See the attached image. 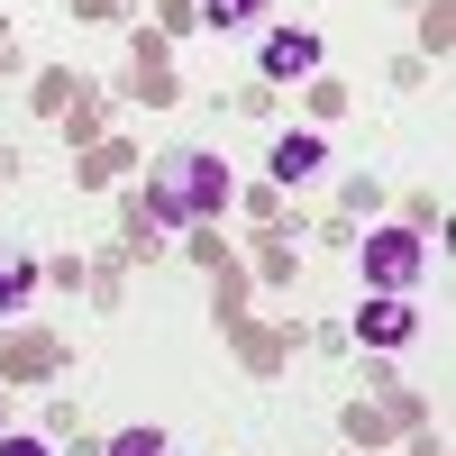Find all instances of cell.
<instances>
[{
    "label": "cell",
    "mask_w": 456,
    "mask_h": 456,
    "mask_svg": "<svg viewBox=\"0 0 456 456\" xmlns=\"http://www.w3.org/2000/svg\"><path fill=\"white\" fill-rule=\"evenodd\" d=\"M311 165H320V137H311V128H292V137L274 146V183H301Z\"/></svg>",
    "instance_id": "obj_6"
},
{
    "label": "cell",
    "mask_w": 456,
    "mask_h": 456,
    "mask_svg": "<svg viewBox=\"0 0 456 456\" xmlns=\"http://www.w3.org/2000/svg\"><path fill=\"white\" fill-rule=\"evenodd\" d=\"M110 456H174V447H165V429H119Z\"/></svg>",
    "instance_id": "obj_7"
},
{
    "label": "cell",
    "mask_w": 456,
    "mask_h": 456,
    "mask_svg": "<svg viewBox=\"0 0 456 456\" xmlns=\"http://www.w3.org/2000/svg\"><path fill=\"white\" fill-rule=\"evenodd\" d=\"M228 201V165L201 156V146H174L156 156V183H146V219H210Z\"/></svg>",
    "instance_id": "obj_1"
},
{
    "label": "cell",
    "mask_w": 456,
    "mask_h": 456,
    "mask_svg": "<svg viewBox=\"0 0 456 456\" xmlns=\"http://www.w3.org/2000/svg\"><path fill=\"white\" fill-rule=\"evenodd\" d=\"M256 64L274 73V83H301V73H320V37H311V28H274V37L256 46Z\"/></svg>",
    "instance_id": "obj_4"
},
{
    "label": "cell",
    "mask_w": 456,
    "mask_h": 456,
    "mask_svg": "<svg viewBox=\"0 0 456 456\" xmlns=\"http://www.w3.org/2000/svg\"><path fill=\"white\" fill-rule=\"evenodd\" d=\"M356 265H365L374 292H411L429 274V238H420V228H374V238L356 247Z\"/></svg>",
    "instance_id": "obj_2"
},
{
    "label": "cell",
    "mask_w": 456,
    "mask_h": 456,
    "mask_svg": "<svg viewBox=\"0 0 456 456\" xmlns=\"http://www.w3.org/2000/svg\"><path fill=\"white\" fill-rule=\"evenodd\" d=\"M0 456H46V438H0Z\"/></svg>",
    "instance_id": "obj_9"
},
{
    "label": "cell",
    "mask_w": 456,
    "mask_h": 456,
    "mask_svg": "<svg viewBox=\"0 0 456 456\" xmlns=\"http://www.w3.org/2000/svg\"><path fill=\"white\" fill-rule=\"evenodd\" d=\"M411 329H420V301H411V292H374L365 311H356V338H365L374 356H393V347H411Z\"/></svg>",
    "instance_id": "obj_3"
},
{
    "label": "cell",
    "mask_w": 456,
    "mask_h": 456,
    "mask_svg": "<svg viewBox=\"0 0 456 456\" xmlns=\"http://www.w3.org/2000/svg\"><path fill=\"white\" fill-rule=\"evenodd\" d=\"M28 292H37V256H19V247H0V311H19Z\"/></svg>",
    "instance_id": "obj_5"
},
{
    "label": "cell",
    "mask_w": 456,
    "mask_h": 456,
    "mask_svg": "<svg viewBox=\"0 0 456 456\" xmlns=\"http://www.w3.org/2000/svg\"><path fill=\"white\" fill-rule=\"evenodd\" d=\"M265 0H210V28H256Z\"/></svg>",
    "instance_id": "obj_8"
}]
</instances>
